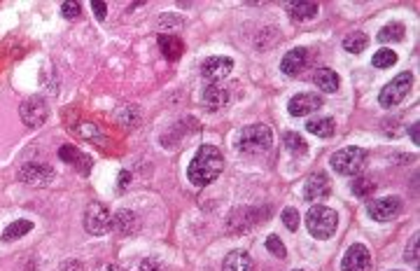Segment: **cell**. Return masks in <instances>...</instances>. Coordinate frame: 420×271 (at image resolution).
Listing matches in <instances>:
<instances>
[{
    "label": "cell",
    "instance_id": "26",
    "mask_svg": "<svg viewBox=\"0 0 420 271\" xmlns=\"http://www.w3.org/2000/svg\"><path fill=\"white\" fill-rule=\"evenodd\" d=\"M31 229H33L31 220H17L3 232V241H17V239H21V236H26Z\"/></svg>",
    "mask_w": 420,
    "mask_h": 271
},
{
    "label": "cell",
    "instance_id": "27",
    "mask_svg": "<svg viewBox=\"0 0 420 271\" xmlns=\"http://www.w3.org/2000/svg\"><path fill=\"white\" fill-rule=\"evenodd\" d=\"M367 45H369V38L360 31H355V33H350V36L343 38V50L350 52V54H360Z\"/></svg>",
    "mask_w": 420,
    "mask_h": 271
},
{
    "label": "cell",
    "instance_id": "13",
    "mask_svg": "<svg viewBox=\"0 0 420 271\" xmlns=\"http://www.w3.org/2000/svg\"><path fill=\"white\" fill-rule=\"evenodd\" d=\"M320 108H322V99L315 94H297V96H292L290 106H287L290 115H294V117H306Z\"/></svg>",
    "mask_w": 420,
    "mask_h": 271
},
{
    "label": "cell",
    "instance_id": "35",
    "mask_svg": "<svg viewBox=\"0 0 420 271\" xmlns=\"http://www.w3.org/2000/svg\"><path fill=\"white\" fill-rule=\"evenodd\" d=\"M138 271H164V267H161L157 260H145V262H140Z\"/></svg>",
    "mask_w": 420,
    "mask_h": 271
},
{
    "label": "cell",
    "instance_id": "1",
    "mask_svg": "<svg viewBox=\"0 0 420 271\" xmlns=\"http://www.w3.org/2000/svg\"><path fill=\"white\" fill-rule=\"evenodd\" d=\"M222 171H224L222 152L215 145H201L187 169V178L196 187H208L210 183H215L220 178Z\"/></svg>",
    "mask_w": 420,
    "mask_h": 271
},
{
    "label": "cell",
    "instance_id": "12",
    "mask_svg": "<svg viewBox=\"0 0 420 271\" xmlns=\"http://www.w3.org/2000/svg\"><path fill=\"white\" fill-rule=\"evenodd\" d=\"M231 68H234V61L229 57H210L201 64V75L208 82H220L231 73Z\"/></svg>",
    "mask_w": 420,
    "mask_h": 271
},
{
    "label": "cell",
    "instance_id": "31",
    "mask_svg": "<svg viewBox=\"0 0 420 271\" xmlns=\"http://www.w3.org/2000/svg\"><path fill=\"white\" fill-rule=\"evenodd\" d=\"M266 250H269V253H273L276 257H280V260H283V257L287 255L283 241H280L278 236H269V239H266Z\"/></svg>",
    "mask_w": 420,
    "mask_h": 271
},
{
    "label": "cell",
    "instance_id": "33",
    "mask_svg": "<svg viewBox=\"0 0 420 271\" xmlns=\"http://www.w3.org/2000/svg\"><path fill=\"white\" fill-rule=\"evenodd\" d=\"M404 257H406V260H409L411 264L418 262V236H413V239H411V246H409V250L404 253Z\"/></svg>",
    "mask_w": 420,
    "mask_h": 271
},
{
    "label": "cell",
    "instance_id": "32",
    "mask_svg": "<svg viewBox=\"0 0 420 271\" xmlns=\"http://www.w3.org/2000/svg\"><path fill=\"white\" fill-rule=\"evenodd\" d=\"M61 15L66 19H77L82 15V5L80 3H63L61 5Z\"/></svg>",
    "mask_w": 420,
    "mask_h": 271
},
{
    "label": "cell",
    "instance_id": "36",
    "mask_svg": "<svg viewBox=\"0 0 420 271\" xmlns=\"http://www.w3.org/2000/svg\"><path fill=\"white\" fill-rule=\"evenodd\" d=\"M409 136H411V141L416 143V145L420 143V124L418 122H413L411 127H409Z\"/></svg>",
    "mask_w": 420,
    "mask_h": 271
},
{
    "label": "cell",
    "instance_id": "23",
    "mask_svg": "<svg viewBox=\"0 0 420 271\" xmlns=\"http://www.w3.org/2000/svg\"><path fill=\"white\" fill-rule=\"evenodd\" d=\"M318 15V3H292L290 5V17L294 22H308Z\"/></svg>",
    "mask_w": 420,
    "mask_h": 271
},
{
    "label": "cell",
    "instance_id": "10",
    "mask_svg": "<svg viewBox=\"0 0 420 271\" xmlns=\"http://www.w3.org/2000/svg\"><path fill=\"white\" fill-rule=\"evenodd\" d=\"M341 271H371V255L367 246L362 243L350 246L341 260Z\"/></svg>",
    "mask_w": 420,
    "mask_h": 271
},
{
    "label": "cell",
    "instance_id": "14",
    "mask_svg": "<svg viewBox=\"0 0 420 271\" xmlns=\"http://www.w3.org/2000/svg\"><path fill=\"white\" fill-rule=\"evenodd\" d=\"M329 190H332V187H329V178L325 173H313L304 185V199L306 201L325 199V197H329Z\"/></svg>",
    "mask_w": 420,
    "mask_h": 271
},
{
    "label": "cell",
    "instance_id": "20",
    "mask_svg": "<svg viewBox=\"0 0 420 271\" xmlns=\"http://www.w3.org/2000/svg\"><path fill=\"white\" fill-rule=\"evenodd\" d=\"M59 157L63 159V162H68V164H75L77 169L80 171H89L91 169V164H89V159L82 155L80 150L77 148H73V145H63V148L59 150Z\"/></svg>",
    "mask_w": 420,
    "mask_h": 271
},
{
    "label": "cell",
    "instance_id": "4",
    "mask_svg": "<svg viewBox=\"0 0 420 271\" xmlns=\"http://www.w3.org/2000/svg\"><path fill=\"white\" fill-rule=\"evenodd\" d=\"M329 164H332V171H336L339 176H357L367 164V150L350 145V148L334 152Z\"/></svg>",
    "mask_w": 420,
    "mask_h": 271
},
{
    "label": "cell",
    "instance_id": "16",
    "mask_svg": "<svg viewBox=\"0 0 420 271\" xmlns=\"http://www.w3.org/2000/svg\"><path fill=\"white\" fill-rule=\"evenodd\" d=\"M222 271H255V262H252V257L248 253H243V250H234V253L224 257Z\"/></svg>",
    "mask_w": 420,
    "mask_h": 271
},
{
    "label": "cell",
    "instance_id": "30",
    "mask_svg": "<svg viewBox=\"0 0 420 271\" xmlns=\"http://www.w3.org/2000/svg\"><path fill=\"white\" fill-rule=\"evenodd\" d=\"M283 225L290 229V232H297V227H299L297 208H285V211H283Z\"/></svg>",
    "mask_w": 420,
    "mask_h": 271
},
{
    "label": "cell",
    "instance_id": "38",
    "mask_svg": "<svg viewBox=\"0 0 420 271\" xmlns=\"http://www.w3.org/2000/svg\"><path fill=\"white\" fill-rule=\"evenodd\" d=\"M129 183H131V173H126V171L119 173V187H124V185H129Z\"/></svg>",
    "mask_w": 420,
    "mask_h": 271
},
{
    "label": "cell",
    "instance_id": "7",
    "mask_svg": "<svg viewBox=\"0 0 420 271\" xmlns=\"http://www.w3.org/2000/svg\"><path fill=\"white\" fill-rule=\"evenodd\" d=\"M369 218L376 222H390L397 220L404 211V204L399 197H383V199H374L369 201Z\"/></svg>",
    "mask_w": 420,
    "mask_h": 271
},
{
    "label": "cell",
    "instance_id": "22",
    "mask_svg": "<svg viewBox=\"0 0 420 271\" xmlns=\"http://www.w3.org/2000/svg\"><path fill=\"white\" fill-rule=\"evenodd\" d=\"M404 33H406V29H404V24H399V22H392V24H388V26H383L381 31H378V43H402L404 40Z\"/></svg>",
    "mask_w": 420,
    "mask_h": 271
},
{
    "label": "cell",
    "instance_id": "34",
    "mask_svg": "<svg viewBox=\"0 0 420 271\" xmlns=\"http://www.w3.org/2000/svg\"><path fill=\"white\" fill-rule=\"evenodd\" d=\"M91 8H94V15H96L98 22H103L105 15H108V5L101 3V0H94V3H91Z\"/></svg>",
    "mask_w": 420,
    "mask_h": 271
},
{
    "label": "cell",
    "instance_id": "15",
    "mask_svg": "<svg viewBox=\"0 0 420 271\" xmlns=\"http://www.w3.org/2000/svg\"><path fill=\"white\" fill-rule=\"evenodd\" d=\"M201 101H203V106H206L208 110H213V113H217V110L227 108V103H229V92H227L224 87H220V85H208L206 89H203Z\"/></svg>",
    "mask_w": 420,
    "mask_h": 271
},
{
    "label": "cell",
    "instance_id": "2",
    "mask_svg": "<svg viewBox=\"0 0 420 271\" xmlns=\"http://www.w3.org/2000/svg\"><path fill=\"white\" fill-rule=\"evenodd\" d=\"M273 145V131L266 124H250V127L241 129V134L236 136V150L241 155L257 157L269 152Z\"/></svg>",
    "mask_w": 420,
    "mask_h": 271
},
{
    "label": "cell",
    "instance_id": "19",
    "mask_svg": "<svg viewBox=\"0 0 420 271\" xmlns=\"http://www.w3.org/2000/svg\"><path fill=\"white\" fill-rule=\"evenodd\" d=\"M306 129L318 138H332L336 131V124L332 117H318V120L306 122Z\"/></svg>",
    "mask_w": 420,
    "mask_h": 271
},
{
    "label": "cell",
    "instance_id": "8",
    "mask_svg": "<svg viewBox=\"0 0 420 271\" xmlns=\"http://www.w3.org/2000/svg\"><path fill=\"white\" fill-rule=\"evenodd\" d=\"M19 115H21V120H24L26 127L38 129V127H42V124L47 122L49 106H47V101L42 99V96H33V99H28V101L21 103Z\"/></svg>",
    "mask_w": 420,
    "mask_h": 271
},
{
    "label": "cell",
    "instance_id": "3",
    "mask_svg": "<svg viewBox=\"0 0 420 271\" xmlns=\"http://www.w3.org/2000/svg\"><path fill=\"white\" fill-rule=\"evenodd\" d=\"M306 227L313 239L327 241L332 239L336 227H339V215L327 206H313L311 211L306 213Z\"/></svg>",
    "mask_w": 420,
    "mask_h": 271
},
{
    "label": "cell",
    "instance_id": "28",
    "mask_svg": "<svg viewBox=\"0 0 420 271\" xmlns=\"http://www.w3.org/2000/svg\"><path fill=\"white\" fill-rule=\"evenodd\" d=\"M285 148H287V152H290V155H294V157H304L306 152H308L306 141H304V138H301L299 134H294V131H290V134L285 136Z\"/></svg>",
    "mask_w": 420,
    "mask_h": 271
},
{
    "label": "cell",
    "instance_id": "17",
    "mask_svg": "<svg viewBox=\"0 0 420 271\" xmlns=\"http://www.w3.org/2000/svg\"><path fill=\"white\" fill-rule=\"evenodd\" d=\"M313 82L327 94L339 92V85H341L339 75H336L332 68H315V71H313Z\"/></svg>",
    "mask_w": 420,
    "mask_h": 271
},
{
    "label": "cell",
    "instance_id": "5",
    "mask_svg": "<svg viewBox=\"0 0 420 271\" xmlns=\"http://www.w3.org/2000/svg\"><path fill=\"white\" fill-rule=\"evenodd\" d=\"M411 85H413V75L409 71L395 75V78H392L388 85L381 89V94H378V103H381V108L388 110V108L399 106V103L406 99V94L411 92Z\"/></svg>",
    "mask_w": 420,
    "mask_h": 271
},
{
    "label": "cell",
    "instance_id": "25",
    "mask_svg": "<svg viewBox=\"0 0 420 271\" xmlns=\"http://www.w3.org/2000/svg\"><path fill=\"white\" fill-rule=\"evenodd\" d=\"M350 190H353L355 197L367 199V197L374 194L376 183L371 180V176H357V178H353V183H350Z\"/></svg>",
    "mask_w": 420,
    "mask_h": 271
},
{
    "label": "cell",
    "instance_id": "37",
    "mask_svg": "<svg viewBox=\"0 0 420 271\" xmlns=\"http://www.w3.org/2000/svg\"><path fill=\"white\" fill-rule=\"evenodd\" d=\"M94 271H124V269L117 267V264H101V267H96Z\"/></svg>",
    "mask_w": 420,
    "mask_h": 271
},
{
    "label": "cell",
    "instance_id": "21",
    "mask_svg": "<svg viewBox=\"0 0 420 271\" xmlns=\"http://www.w3.org/2000/svg\"><path fill=\"white\" fill-rule=\"evenodd\" d=\"M159 47H161V52H164V57H168L171 61L180 59L182 52H185L182 40H178L175 36H159Z\"/></svg>",
    "mask_w": 420,
    "mask_h": 271
},
{
    "label": "cell",
    "instance_id": "24",
    "mask_svg": "<svg viewBox=\"0 0 420 271\" xmlns=\"http://www.w3.org/2000/svg\"><path fill=\"white\" fill-rule=\"evenodd\" d=\"M115 122H117L122 129H133V127H138V122H140V113H138V108H133V106H124V108H119V110H117V115H115Z\"/></svg>",
    "mask_w": 420,
    "mask_h": 271
},
{
    "label": "cell",
    "instance_id": "29",
    "mask_svg": "<svg viewBox=\"0 0 420 271\" xmlns=\"http://www.w3.org/2000/svg\"><path fill=\"white\" fill-rule=\"evenodd\" d=\"M395 64H397V54L388 50V47H385V50H378L374 54V59H371V66H376V68H390Z\"/></svg>",
    "mask_w": 420,
    "mask_h": 271
},
{
    "label": "cell",
    "instance_id": "11",
    "mask_svg": "<svg viewBox=\"0 0 420 271\" xmlns=\"http://www.w3.org/2000/svg\"><path fill=\"white\" fill-rule=\"evenodd\" d=\"M308 59H311V52L306 47H294L283 57L280 61V71H283L287 78H297V75L308 66Z\"/></svg>",
    "mask_w": 420,
    "mask_h": 271
},
{
    "label": "cell",
    "instance_id": "6",
    "mask_svg": "<svg viewBox=\"0 0 420 271\" xmlns=\"http://www.w3.org/2000/svg\"><path fill=\"white\" fill-rule=\"evenodd\" d=\"M84 229L91 234V236H105L112 229V215L110 211L105 208L103 204H94L87 206V211H84Z\"/></svg>",
    "mask_w": 420,
    "mask_h": 271
},
{
    "label": "cell",
    "instance_id": "18",
    "mask_svg": "<svg viewBox=\"0 0 420 271\" xmlns=\"http://www.w3.org/2000/svg\"><path fill=\"white\" fill-rule=\"evenodd\" d=\"M112 229H115V232H119V234H124V236L136 234V229H138L136 213H133V211H119V213H115V215H112Z\"/></svg>",
    "mask_w": 420,
    "mask_h": 271
},
{
    "label": "cell",
    "instance_id": "9",
    "mask_svg": "<svg viewBox=\"0 0 420 271\" xmlns=\"http://www.w3.org/2000/svg\"><path fill=\"white\" fill-rule=\"evenodd\" d=\"M19 180L26 185L33 187H45L54 180V169H49L47 164H38V162H28L21 166L19 171Z\"/></svg>",
    "mask_w": 420,
    "mask_h": 271
},
{
    "label": "cell",
    "instance_id": "39",
    "mask_svg": "<svg viewBox=\"0 0 420 271\" xmlns=\"http://www.w3.org/2000/svg\"><path fill=\"white\" fill-rule=\"evenodd\" d=\"M297 271H299V269H297Z\"/></svg>",
    "mask_w": 420,
    "mask_h": 271
}]
</instances>
